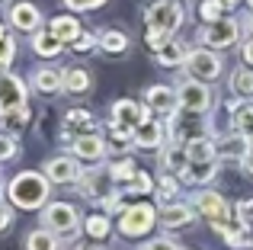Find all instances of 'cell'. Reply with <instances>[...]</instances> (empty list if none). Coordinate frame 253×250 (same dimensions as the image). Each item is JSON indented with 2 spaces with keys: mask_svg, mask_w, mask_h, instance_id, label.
<instances>
[{
  "mask_svg": "<svg viewBox=\"0 0 253 250\" xmlns=\"http://www.w3.org/2000/svg\"><path fill=\"white\" fill-rule=\"evenodd\" d=\"M23 247L26 250H61V241H58V234L48 231V228H36V231H29L23 238Z\"/></svg>",
  "mask_w": 253,
  "mask_h": 250,
  "instance_id": "obj_23",
  "label": "cell"
},
{
  "mask_svg": "<svg viewBox=\"0 0 253 250\" xmlns=\"http://www.w3.org/2000/svg\"><path fill=\"white\" fill-rule=\"evenodd\" d=\"M109 176V173H106ZM106 176H103V170H84V176H81V193L86 196V199H93V202H103L106 196H109V186H106Z\"/></svg>",
  "mask_w": 253,
  "mask_h": 250,
  "instance_id": "obj_19",
  "label": "cell"
},
{
  "mask_svg": "<svg viewBox=\"0 0 253 250\" xmlns=\"http://www.w3.org/2000/svg\"><path fill=\"white\" fill-rule=\"evenodd\" d=\"M26 125H29V106L0 113V128H3V135H16V131H23Z\"/></svg>",
  "mask_w": 253,
  "mask_h": 250,
  "instance_id": "obj_26",
  "label": "cell"
},
{
  "mask_svg": "<svg viewBox=\"0 0 253 250\" xmlns=\"http://www.w3.org/2000/svg\"><path fill=\"white\" fill-rule=\"evenodd\" d=\"M154 225H157V208L148 206V202H138V206L122 208L119 234H125V238H144Z\"/></svg>",
  "mask_w": 253,
  "mask_h": 250,
  "instance_id": "obj_4",
  "label": "cell"
},
{
  "mask_svg": "<svg viewBox=\"0 0 253 250\" xmlns=\"http://www.w3.org/2000/svg\"><path fill=\"white\" fill-rule=\"evenodd\" d=\"M183 71H186V77H192V81L211 83L215 77H221L224 61L218 58V51H211V48H205V45H202V48H192L189 55H186Z\"/></svg>",
  "mask_w": 253,
  "mask_h": 250,
  "instance_id": "obj_2",
  "label": "cell"
},
{
  "mask_svg": "<svg viewBox=\"0 0 253 250\" xmlns=\"http://www.w3.org/2000/svg\"><path fill=\"white\" fill-rule=\"evenodd\" d=\"M241 58H244V64L253 71V39H247V42L241 45Z\"/></svg>",
  "mask_w": 253,
  "mask_h": 250,
  "instance_id": "obj_46",
  "label": "cell"
},
{
  "mask_svg": "<svg viewBox=\"0 0 253 250\" xmlns=\"http://www.w3.org/2000/svg\"><path fill=\"white\" fill-rule=\"evenodd\" d=\"M135 173H138V164L131 161V157H119L109 167V180H116V183H131Z\"/></svg>",
  "mask_w": 253,
  "mask_h": 250,
  "instance_id": "obj_33",
  "label": "cell"
},
{
  "mask_svg": "<svg viewBox=\"0 0 253 250\" xmlns=\"http://www.w3.org/2000/svg\"><path fill=\"white\" fill-rule=\"evenodd\" d=\"M131 148V135L128 131L109 128V138H106V154H128Z\"/></svg>",
  "mask_w": 253,
  "mask_h": 250,
  "instance_id": "obj_34",
  "label": "cell"
},
{
  "mask_svg": "<svg viewBox=\"0 0 253 250\" xmlns=\"http://www.w3.org/2000/svg\"><path fill=\"white\" fill-rule=\"evenodd\" d=\"M231 93L244 96V100H253V71L250 68H237L231 74Z\"/></svg>",
  "mask_w": 253,
  "mask_h": 250,
  "instance_id": "obj_29",
  "label": "cell"
},
{
  "mask_svg": "<svg viewBox=\"0 0 253 250\" xmlns=\"http://www.w3.org/2000/svg\"><path fill=\"white\" fill-rule=\"evenodd\" d=\"M93 119H90V113L86 109H71L68 116H64V131L71 135V128H90Z\"/></svg>",
  "mask_w": 253,
  "mask_h": 250,
  "instance_id": "obj_37",
  "label": "cell"
},
{
  "mask_svg": "<svg viewBox=\"0 0 253 250\" xmlns=\"http://www.w3.org/2000/svg\"><path fill=\"white\" fill-rule=\"evenodd\" d=\"M81 218L84 215L71 202H48L42 208V228H48L55 234H74L81 228Z\"/></svg>",
  "mask_w": 253,
  "mask_h": 250,
  "instance_id": "obj_5",
  "label": "cell"
},
{
  "mask_svg": "<svg viewBox=\"0 0 253 250\" xmlns=\"http://www.w3.org/2000/svg\"><path fill=\"white\" fill-rule=\"evenodd\" d=\"M144 23H148V29H164L173 36L183 26V3H176V0H157V3L148 6Z\"/></svg>",
  "mask_w": 253,
  "mask_h": 250,
  "instance_id": "obj_7",
  "label": "cell"
},
{
  "mask_svg": "<svg viewBox=\"0 0 253 250\" xmlns=\"http://www.w3.org/2000/svg\"><path fill=\"white\" fill-rule=\"evenodd\" d=\"M93 90V74L86 68H68L64 71V93H74V96H84Z\"/></svg>",
  "mask_w": 253,
  "mask_h": 250,
  "instance_id": "obj_21",
  "label": "cell"
},
{
  "mask_svg": "<svg viewBox=\"0 0 253 250\" xmlns=\"http://www.w3.org/2000/svg\"><path fill=\"white\" fill-rule=\"evenodd\" d=\"M32 90L42 96H51V93H61L64 90V71L61 68H51V64H45V68H36L32 71Z\"/></svg>",
  "mask_w": 253,
  "mask_h": 250,
  "instance_id": "obj_15",
  "label": "cell"
},
{
  "mask_svg": "<svg viewBox=\"0 0 253 250\" xmlns=\"http://www.w3.org/2000/svg\"><path fill=\"white\" fill-rule=\"evenodd\" d=\"M247 3H250V10H253V0H247Z\"/></svg>",
  "mask_w": 253,
  "mask_h": 250,
  "instance_id": "obj_54",
  "label": "cell"
},
{
  "mask_svg": "<svg viewBox=\"0 0 253 250\" xmlns=\"http://www.w3.org/2000/svg\"><path fill=\"white\" fill-rule=\"evenodd\" d=\"M45 176H48V183H55V186H68V183H81L84 167L77 164V157L61 154V157L45 161Z\"/></svg>",
  "mask_w": 253,
  "mask_h": 250,
  "instance_id": "obj_10",
  "label": "cell"
},
{
  "mask_svg": "<svg viewBox=\"0 0 253 250\" xmlns=\"http://www.w3.org/2000/svg\"><path fill=\"white\" fill-rule=\"evenodd\" d=\"M29 45H32V51H36L39 58H58V55L64 51V45L58 42L55 36H51V29H39V32H32Z\"/></svg>",
  "mask_w": 253,
  "mask_h": 250,
  "instance_id": "obj_20",
  "label": "cell"
},
{
  "mask_svg": "<svg viewBox=\"0 0 253 250\" xmlns=\"http://www.w3.org/2000/svg\"><path fill=\"white\" fill-rule=\"evenodd\" d=\"M10 26L32 36V32L42 29V13H39L36 3H13L10 6Z\"/></svg>",
  "mask_w": 253,
  "mask_h": 250,
  "instance_id": "obj_16",
  "label": "cell"
},
{
  "mask_svg": "<svg viewBox=\"0 0 253 250\" xmlns=\"http://www.w3.org/2000/svg\"><path fill=\"white\" fill-rule=\"evenodd\" d=\"M231 128H234V135L250 138L253 135V106H237L234 119H231Z\"/></svg>",
  "mask_w": 253,
  "mask_h": 250,
  "instance_id": "obj_32",
  "label": "cell"
},
{
  "mask_svg": "<svg viewBox=\"0 0 253 250\" xmlns=\"http://www.w3.org/2000/svg\"><path fill=\"white\" fill-rule=\"evenodd\" d=\"M19 154V144L13 135H0V164L3 161H13V157Z\"/></svg>",
  "mask_w": 253,
  "mask_h": 250,
  "instance_id": "obj_40",
  "label": "cell"
},
{
  "mask_svg": "<svg viewBox=\"0 0 253 250\" xmlns=\"http://www.w3.org/2000/svg\"><path fill=\"white\" fill-rule=\"evenodd\" d=\"M10 221H13L10 206H3V202H0V231H6V228H10Z\"/></svg>",
  "mask_w": 253,
  "mask_h": 250,
  "instance_id": "obj_47",
  "label": "cell"
},
{
  "mask_svg": "<svg viewBox=\"0 0 253 250\" xmlns=\"http://www.w3.org/2000/svg\"><path fill=\"white\" fill-rule=\"evenodd\" d=\"M176 103H179L183 113L202 116V113H209V109H211L215 93H211V87L205 81H192V77H186V81L176 87Z\"/></svg>",
  "mask_w": 253,
  "mask_h": 250,
  "instance_id": "obj_3",
  "label": "cell"
},
{
  "mask_svg": "<svg viewBox=\"0 0 253 250\" xmlns=\"http://www.w3.org/2000/svg\"><path fill=\"white\" fill-rule=\"evenodd\" d=\"M224 10H228V6H224L221 0H202V3H199V16H202V26L224 19Z\"/></svg>",
  "mask_w": 253,
  "mask_h": 250,
  "instance_id": "obj_35",
  "label": "cell"
},
{
  "mask_svg": "<svg viewBox=\"0 0 253 250\" xmlns=\"http://www.w3.org/2000/svg\"><path fill=\"white\" fill-rule=\"evenodd\" d=\"M247 138L234 135V138H221V141H215V151L218 157H237V161H244V154H247Z\"/></svg>",
  "mask_w": 253,
  "mask_h": 250,
  "instance_id": "obj_28",
  "label": "cell"
},
{
  "mask_svg": "<svg viewBox=\"0 0 253 250\" xmlns=\"http://www.w3.org/2000/svg\"><path fill=\"white\" fill-rule=\"evenodd\" d=\"M13 58H16V42H13L10 36L0 42V71H6L13 64Z\"/></svg>",
  "mask_w": 253,
  "mask_h": 250,
  "instance_id": "obj_39",
  "label": "cell"
},
{
  "mask_svg": "<svg viewBox=\"0 0 253 250\" xmlns=\"http://www.w3.org/2000/svg\"><path fill=\"white\" fill-rule=\"evenodd\" d=\"M189 206L196 208V215L209 218L211 225H218V221H228V218H231V206H228V202H224L218 193H211V189H202V193H192Z\"/></svg>",
  "mask_w": 253,
  "mask_h": 250,
  "instance_id": "obj_8",
  "label": "cell"
},
{
  "mask_svg": "<svg viewBox=\"0 0 253 250\" xmlns=\"http://www.w3.org/2000/svg\"><path fill=\"white\" fill-rule=\"evenodd\" d=\"M3 3H10V0H0V6H3Z\"/></svg>",
  "mask_w": 253,
  "mask_h": 250,
  "instance_id": "obj_53",
  "label": "cell"
},
{
  "mask_svg": "<svg viewBox=\"0 0 253 250\" xmlns=\"http://www.w3.org/2000/svg\"><path fill=\"white\" fill-rule=\"evenodd\" d=\"M19 106H29L26 103V81L16 74H0V113Z\"/></svg>",
  "mask_w": 253,
  "mask_h": 250,
  "instance_id": "obj_12",
  "label": "cell"
},
{
  "mask_svg": "<svg viewBox=\"0 0 253 250\" xmlns=\"http://www.w3.org/2000/svg\"><path fill=\"white\" fill-rule=\"evenodd\" d=\"M164 141H167V128H164V122L154 119V116H148V119L131 131V144L141 148V151H161Z\"/></svg>",
  "mask_w": 253,
  "mask_h": 250,
  "instance_id": "obj_11",
  "label": "cell"
},
{
  "mask_svg": "<svg viewBox=\"0 0 253 250\" xmlns=\"http://www.w3.org/2000/svg\"><path fill=\"white\" fill-rule=\"evenodd\" d=\"M48 176L45 173H36V170H23V173H16L10 180V186H6V196H10V202L16 208H45L48 206Z\"/></svg>",
  "mask_w": 253,
  "mask_h": 250,
  "instance_id": "obj_1",
  "label": "cell"
},
{
  "mask_svg": "<svg viewBox=\"0 0 253 250\" xmlns=\"http://www.w3.org/2000/svg\"><path fill=\"white\" fill-rule=\"evenodd\" d=\"M247 144H250V148H253V135H250V138H247Z\"/></svg>",
  "mask_w": 253,
  "mask_h": 250,
  "instance_id": "obj_52",
  "label": "cell"
},
{
  "mask_svg": "<svg viewBox=\"0 0 253 250\" xmlns=\"http://www.w3.org/2000/svg\"><path fill=\"white\" fill-rule=\"evenodd\" d=\"M99 48L109 51V55H122V51H128V36L119 29H106L99 36Z\"/></svg>",
  "mask_w": 253,
  "mask_h": 250,
  "instance_id": "obj_30",
  "label": "cell"
},
{
  "mask_svg": "<svg viewBox=\"0 0 253 250\" xmlns=\"http://www.w3.org/2000/svg\"><path fill=\"white\" fill-rule=\"evenodd\" d=\"M234 218L241 221V225H250V221H253V199H241V202H237Z\"/></svg>",
  "mask_w": 253,
  "mask_h": 250,
  "instance_id": "obj_44",
  "label": "cell"
},
{
  "mask_svg": "<svg viewBox=\"0 0 253 250\" xmlns=\"http://www.w3.org/2000/svg\"><path fill=\"white\" fill-rule=\"evenodd\" d=\"M106 0H64V6L74 13H86V10H99Z\"/></svg>",
  "mask_w": 253,
  "mask_h": 250,
  "instance_id": "obj_42",
  "label": "cell"
},
{
  "mask_svg": "<svg viewBox=\"0 0 253 250\" xmlns=\"http://www.w3.org/2000/svg\"><path fill=\"white\" fill-rule=\"evenodd\" d=\"M221 3H224V6H237V3H241V0H221Z\"/></svg>",
  "mask_w": 253,
  "mask_h": 250,
  "instance_id": "obj_50",
  "label": "cell"
},
{
  "mask_svg": "<svg viewBox=\"0 0 253 250\" xmlns=\"http://www.w3.org/2000/svg\"><path fill=\"white\" fill-rule=\"evenodd\" d=\"M74 250H96V244H74Z\"/></svg>",
  "mask_w": 253,
  "mask_h": 250,
  "instance_id": "obj_49",
  "label": "cell"
},
{
  "mask_svg": "<svg viewBox=\"0 0 253 250\" xmlns=\"http://www.w3.org/2000/svg\"><path fill=\"white\" fill-rule=\"evenodd\" d=\"M157 161H161V167L167 170V173H183L186 167H189V161H186V151L179 148V144H164L161 154H157Z\"/></svg>",
  "mask_w": 253,
  "mask_h": 250,
  "instance_id": "obj_24",
  "label": "cell"
},
{
  "mask_svg": "<svg viewBox=\"0 0 253 250\" xmlns=\"http://www.w3.org/2000/svg\"><path fill=\"white\" fill-rule=\"evenodd\" d=\"M179 176H183L186 183H196V186L211 183V180L218 176V161H211V164H189V167H186Z\"/></svg>",
  "mask_w": 253,
  "mask_h": 250,
  "instance_id": "obj_27",
  "label": "cell"
},
{
  "mask_svg": "<svg viewBox=\"0 0 253 250\" xmlns=\"http://www.w3.org/2000/svg\"><path fill=\"white\" fill-rule=\"evenodd\" d=\"M84 228H86V234H90L93 241H106V238H109V231H112V225H109V215H106V212L86 215Z\"/></svg>",
  "mask_w": 253,
  "mask_h": 250,
  "instance_id": "obj_31",
  "label": "cell"
},
{
  "mask_svg": "<svg viewBox=\"0 0 253 250\" xmlns=\"http://www.w3.org/2000/svg\"><path fill=\"white\" fill-rule=\"evenodd\" d=\"M183 151H186V161H189V164H211V161H218L215 141H211L209 135L186 141V148H183Z\"/></svg>",
  "mask_w": 253,
  "mask_h": 250,
  "instance_id": "obj_18",
  "label": "cell"
},
{
  "mask_svg": "<svg viewBox=\"0 0 253 250\" xmlns=\"http://www.w3.org/2000/svg\"><path fill=\"white\" fill-rule=\"evenodd\" d=\"M186 55H189V51H186V45L179 42V39H170L161 51H154V58H157L161 68H176V64L186 61Z\"/></svg>",
  "mask_w": 253,
  "mask_h": 250,
  "instance_id": "obj_25",
  "label": "cell"
},
{
  "mask_svg": "<svg viewBox=\"0 0 253 250\" xmlns=\"http://www.w3.org/2000/svg\"><path fill=\"white\" fill-rule=\"evenodd\" d=\"M154 189V180H151L144 170H138L135 176H131V183H125V193H135V196H144Z\"/></svg>",
  "mask_w": 253,
  "mask_h": 250,
  "instance_id": "obj_36",
  "label": "cell"
},
{
  "mask_svg": "<svg viewBox=\"0 0 253 250\" xmlns=\"http://www.w3.org/2000/svg\"><path fill=\"white\" fill-rule=\"evenodd\" d=\"M48 29H51V36H55L61 45H68V42L74 45V42H77V36L84 32V29H81V23H77V16H55Z\"/></svg>",
  "mask_w": 253,
  "mask_h": 250,
  "instance_id": "obj_22",
  "label": "cell"
},
{
  "mask_svg": "<svg viewBox=\"0 0 253 250\" xmlns=\"http://www.w3.org/2000/svg\"><path fill=\"white\" fill-rule=\"evenodd\" d=\"M71 151H74L77 161H99L106 154V138L96 131H77L71 138Z\"/></svg>",
  "mask_w": 253,
  "mask_h": 250,
  "instance_id": "obj_13",
  "label": "cell"
},
{
  "mask_svg": "<svg viewBox=\"0 0 253 250\" xmlns=\"http://www.w3.org/2000/svg\"><path fill=\"white\" fill-rule=\"evenodd\" d=\"M199 39H202L205 48L218 51V48H231V45H237V39H241V23L231 16L218 19V23H209L199 29Z\"/></svg>",
  "mask_w": 253,
  "mask_h": 250,
  "instance_id": "obj_6",
  "label": "cell"
},
{
  "mask_svg": "<svg viewBox=\"0 0 253 250\" xmlns=\"http://www.w3.org/2000/svg\"><path fill=\"white\" fill-rule=\"evenodd\" d=\"M3 39H6V29H3V23H0V42H3Z\"/></svg>",
  "mask_w": 253,
  "mask_h": 250,
  "instance_id": "obj_51",
  "label": "cell"
},
{
  "mask_svg": "<svg viewBox=\"0 0 253 250\" xmlns=\"http://www.w3.org/2000/svg\"><path fill=\"white\" fill-rule=\"evenodd\" d=\"M157 189H161V199H170V196H176V189H179V183L173 180V176H161V183H157Z\"/></svg>",
  "mask_w": 253,
  "mask_h": 250,
  "instance_id": "obj_45",
  "label": "cell"
},
{
  "mask_svg": "<svg viewBox=\"0 0 253 250\" xmlns=\"http://www.w3.org/2000/svg\"><path fill=\"white\" fill-rule=\"evenodd\" d=\"M148 116H151V109L141 106L138 100H119L116 106H112V125L109 128H119V131H128L131 135Z\"/></svg>",
  "mask_w": 253,
  "mask_h": 250,
  "instance_id": "obj_9",
  "label": "cell"
},
{
  "mask_svg": "<svg viewBox=\"0 0 253 250\" xmlns=\"http://www.w3.org/2000/svg\"><path fill=\"white\" fill-rule=\"evenodd\" d=\"M192 218H196V208L183 206V202L157 208V225H164V228H186V225H192Z\"/></svg>",
  "mask_w": 253,
  "mask_h": 250,
  "instance_id": "obj_17",
  "label": "cell"
},
{
  "mask_svg": "<svg viewBox=\"0 0 253 250\" xmlns=\"http://www.w3.org/2000/svg\"><path fill=\"white\" fill-rule=\"evenodd\" d=\"M144 103H148V109L157 113V116H173L179 109L176 90L167 87V83H154V87H148V90H144Z\"/></svg>",
  "mask_w": 253,
  "mask_h": 250,
  "instance_id": "obj_14",
  "label": "cell"
},
{
  "mask_svg": "<svg viewBox=\"0 0 253 250\" xmlns=\"http://www.w3.org/2000/svg\"><path fill=\"white\" fill-rule=\"evenodd\" d=\"M138 250H179V244L173 238H151V241H144Z\"/></svg>",
  "mask_w": 253,
  "mask_h": 250,
  "instance_id": "obj_41",
  "label": "cell"
},
{
  "mask_svg": "<svg viewBox=\"0 0 253 250\" xmlns=\"http://www.w3.org/2000/svg\"><path fill=\"white\" fill-rule=\"evenodd\" d=\"M241 164H244V170H247V173L253 176V148H247V154H244V161H241Z\"/></svg>",
  "mask_w": 253,
  "mask_h": 250,
  "instance_id": "obj_48",
  "label": "cell"
},
{
  "mask_svg": "<svg viewBox=\"0 0 253 250\" xmlns=\"http://www.w3.org/2000/svg\"><path fill=\"white\" fill-rule=\"evenodd\" d=\"M170 32H164V29H148V32H144V42H148V48L151 51H161L164 48V45H167L170 42Z\"/></svg>",
  "mask_w": 253,
  "mask_h": 250,
  "instance_id": "obj_38",
  "label": "cell"
},
{
  "mask_svg": "<svg viewBox=\"0 0 253 250\" xmlns=\"http://www.w3.org/2000/svg\"><path fill=\"white\" fill-rule=\"evenodd\" d=\"M99 48V36H93V32H81L74 42V51H93Z\"/></svg>",
  "mask_w": 253,
  "mask_h": 250,
  "instance_id": "obj_43",
  "label": "cell"
}]
</instances>
